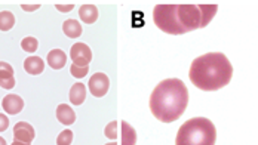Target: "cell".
Masks as SVG:
<instances>
[{"mask_svg": "<svg viewBox=\"0 0 258 145\" xmlns=\"http://www.w3.org/2000/svg\"><path fill=\"white\" fill-rule=\"evenodd\" d=\"M217 11V5H156L153 21L163 33L185 34L207 27Z\"/></svg>", "mask_w": 258, "mask_h": 145, "instance_id": "obj_1", "label": "cell"}, {"mask_svg": "<svg viewBox=\"0 0 258 145\" xmlns=\"http://www.w3.org/2000/svg\"><path fill=\"white\" fill-rule=\"evenodd\" d=\"M190 80L201 91H218L230 83L233 67L229 58L221 52H208L198 56L190 67Z\"/></svg>", "mask_w": 258, "mask_h": 145, "instance_id": "obj_2", "label": "cell"}, {"mask_svg": "<svg viewBox=\"0 0 258 145\" xmlns=\"http://www.w3.org/2000/svg\"><path fill=\"white\" fill-rule=\"evenodd\" d=\"M188 105V91L180 79L160 82L150 95V110L156 119L172 123L184 114Z\"/></svg>", "mask_w": 258, "mask_h": 145, "instance_id": "obj_3", "label": "cell"}, {"mask_svg": "<svg viewBox=\"0 0 258 145\" xmlns=\"http://www.w3.org/2000/svg\"><path fill=\"white\" fill-rule=\"evenodd\" d=\"M217 129L207 117H193L187 120L177 133L175 145H215Z\"/></svg>", "mask_w": 258, "mask_h": 145, "instance_id": "obj_4", "label": "cell"}, {"mask_svg": "<svg viewBox=\"0 0 258 145\" xmlns=\"http://www.w3.org/2000/svg\"><path fill=\"white\" fill-rule=\"evenodd\" d=\"M70 56L73 64L79 67H89V62L92 61V52L85 43H75L70 49Z\"/></svg>", "mask_w": 258, "mask_h": 145, "instance_id": "obj_5", "label": "cell"}, {"mask_svg": "<svg viewBox=\"0 0 258 145\" xmlns=\"http://www.w3.org/2000/svg\"><path fill=\"white\" fill-rule=\"evenodd\" d=\"M88 86H89V91H91V94H92L94 97L101 98L108 92L110 80H108L107 74H104V72H97V74H94V76L89 79Z\"/></svg>", "mask_w": 258, "mask_h": 145, "instance_id": "obj_6", "label": "cell"}, {"mask_svg": "<svg viewBox=\"0 0 258 145\" xmlns=\"http://www.w3.org/2000/svg\"><path fill=\"white\" fill-rule=\"evenodd\" d=\"M36 136V132H34V127L27 123V121H18L15 126H14V138L15 141H21V142H26L30 144Z\"/></svg>", "mask_w": 258, "mask_h": 145, "instance_id": "obj_7", "label": "cell"}, {"mask_svg": "<svg viewBox=\"0 0 258 145\" xmlns=\"http://www.w3.org/2000/svg\"><path fill=\"white\" fill-rule=\"evenodd\" d=\"M2 107H3V110H5L8 114L15 116V114H18V113L23 111V108H24V101H23V98H20L18 95L11 94V95H6V97L3 98Z\"/></svg>", "mask_w": 258, "mask_h": 145, "instance_id": "obj_8", "label": "cell"}, {"mask_svg": "<svg viewBox=\"0 0 258 145\" xmlns=\"http://www.w3.org/2000/svg\"><path fill=\"white\" fill-rule=\"evenodd\" d=\"M0 86L3 89H12V88H15L14 68L8 62H3V61H0Z\"/></svg>", "mask_w": 258, "mask_h": 145, "instance_id": "obj_9", "label": "cell"}, {"mask_svg": "<svg viewBox=\"0 0 258 145\" xmlns=\"http://www.w3.org/2000/svg\"><path fill=\"white\" fill-rule=\"evenodd\" d=\"M46 61H48V65L51 68H53V70H61L66 65V62H67V55L61 49H53V50H51L48 53Z\"/></svg>", "mask_w": 258, "mask_h": 145, "instance_id": "obj_10", "label": "cell"}, {"mask_svg": "<svg viewBox=\"0 0 258 145\" xmlns=\"http://www.w3.org/2000/svg\"><path fill=\"white\" fill-rule=\"evenodd\" d=\"M56 119L61 121L66 126H70L76 121V113L73 111V108L67 104H59L56 108Z\"/></svg>", "mask_w": 258, "mask_h": 145, "instance_id": "obj_11", "label": "cell"}, {"mask_svg": "<svg viewBox=\"0 0 258 145\" xmlns=\"http://www.w3.org/2000/svg\"><path fill=\"white\" fill-rule=\"evenodd\" d=\"M79 17L86 24H94L98 20V8L95 5H82L79 9Z\"/></svg>", "mask_w": 258, "mask_h": 145, "instance_id": "obj_12", "label": "cell"}, {"mask_svg": "<svg viewBox=\"0 0 258 145\" xmlns=\"http://www.w3.org/2000/svg\"><path fill=\"white\" fill-rule=\"evenodd\" d=\"M24 70L31 76H39L45 70V62L39 56H28L24 61Z\"/></svg>", "mask_w": 258, "mask_h": 145, "instance_id": "obj_13", "label": "cell"}, {"mask_svg": "<svg viewBox=\"0 0 258 145\" xmlns=\"http://www.w3.org/2000/svg\"><path fill=\"white\" fill-rule=\"evenodd\" d=\"M70 102L73 105H82L86 99V88L83 83H75L70 89Z\"/></svg>", "mask_w": 258, "mask_h": 145, "instance_id": "obj_14", "label": "cell"}, {"mask_svg": "<svg viewBox=\"0 0 258 145\" xmlns=\"http://www.w3.org/2000/svg\"><path fill=\"white\" fill-rule=\"evenodd\" d=\"M120 136H122V145H135L137 144V132L129 124L128 121H120Z\"/></svg>", "mask_w": 258, "mask_h": 145, "instance_id": "obj_15", "label": "cell"}, {"mask_svg": "<svg viewBox=\"0 0 258 145\" xmlns=\"http://www.w3.org/2000/svg\"><path fill=\"white\" fill-rule=\"evenodd\" d=\"M62 31H64V34L67 36V37H70V39H78L82 36V25L79 23L78 20H67V21H64V24H62Z\"/></svg>", "mask_w": 258, "mask_h": 145, "instance_id": "obj_16", "label": "cell"}, {"mask_svg": "<svg viewBox=\"0 0 258 145\" xmlns=\"http://www.w3.org/2000/svg\"><path fill=\"white\" fill-rule=\"evenodd\" d=\"M15 25V17L9 11L0 12V30L2 31H9Z\"/></svg>", "mask_w": 258, "mask_h": 145, "instance_id": "obj_17", "label": "cell"}, {"mask_svg": "<svg viewBox=\"0 0 258 145\" xmlns=\"http://www.w3.org/2000/svg\"><path fill=\"white\" fill-rule=\"evenodd\" d=\"M21 48H23V50H26V52L33 53V52H36L37 48H39V42H37V39H34V37H26V39H23V42H21Z\"/></svg>", "mask_w": 258, "mask_h": 145, "instance_id": "obj_18", "label": "cell"}, {"mask_svg": "<svg viewBox=\"0 0 258 145\" xmlns=\"http://www.w3.org/2000/svg\"><path fill=\"white\" fill-rule=\"evenodd\" d=\"M119 132V124H117V121H111L110 124H107L105 126V129H104V135L107 136V138H110V139H117V133Z\"/></svg>", "mask_w": 258, "mask_h": 145, "instance_id": "obj_19", "label": "cell"}, {"mask_svg": "<svg viewBox=\"0 0 258 145\" xmlns=\"http://www.w3.org/2000/svg\"><path fill=\"white\" fill-rule=\"evenodd\" d=\"M73 141V132L70 129L62 130L58 138H56V145H70Z\"/></svg>", "mask_w": 258, "mask_h": 145, "instance_id": "obj_20", "label": "cell"}, {"mask_svg": "<svg viewBox=\"0 0 258 145\" xmlns=\"http://www.w3.org/2000/svg\"><path fill=\"white\" fill-rule=\"evenodd\" d=\"M89 71V67H79L76 64H72L70 65V72L76 77V79H82L85 77L86 74Z\"/></svg>", "mask_w": 258, "mask_h": 145, "instance_id": "obj_21", "label": "cell"}, {"mask_svg": "<svg viewBox=\"0 0 258 145\" xmlns=\"http://www.w3.org/2000/svg\"><path fill=\"white\" fill-rule=\"evenodd\" d=\"M8 127H9V119L0 113V132H5Z\"/></svg>", "mask_w": 258, "mask_h": 145, "instance_id": "obj_22", "label": "cell"}, {"mask_svg": "<svg viewBox=\"0 0 258 145\" xmlns=\"http://www.w3.org/2000/svg\"><path fill=\"white\" fill-rule=\"evenodd\" d=\"M55 8L58 11H61V12H70L72 9H75V5H66V6L64 5H56Z\"/></svg>", "mask_w": 258, "mask_h": 145, "instance_id": "obj_23", "label": "cell"}, {"mask_svg": "<svg viewBox=\"0 0 258 145\" xmlns=\"http://www.w3.org/2000/svg\"><path fill=\"white\" fill-rule=\"evenodd\" d=\"M40 5H23V11H37Z\"/></svg>", "mask_w": 258, "mask_h": 145, "instance_id": "obj_24", "label": "cell"}, {"mask_svg": "<svg viewBox=\"0 0 258 145\" xmlns=\"http://www.w3.org/2000/svg\"><path fill=\"white\" fill-rule=\"evenodd\" d=\"M11 145H30V144H26V142H21V141H14Z\"/></svg>", "mask_w": 258, "mask_h": 145, "instance_id": "obj_25", "label": "cell"}, {"mask_svg": "<svg viewBox=\"0 0 258 145\" xmlns=\"http://www.w3.org/2000/svg\"><path fill=\"white\" fill-rule=\"evenodd\" d=\"M0 145H8L6 141H5V138H2V136H0Z\"/></svg>", "mask_w": 258, "mask_h": 145, "instance_id": "obj_26", "label": "cell"}, {"mask_svg": "<svg viewBox=\"0 0 258 145\" xmlns=\"http://www.w3.org/2000/svg\"><path fill=\"white\" fill-rule=\"evenodd\" d=\"M105 145H117L116 142H110V144H105Z\"/></svg>", "mask_w": 258, "mask_h": 145, "instance_id": "obj_27", "label": "cell"}]
</instances>
